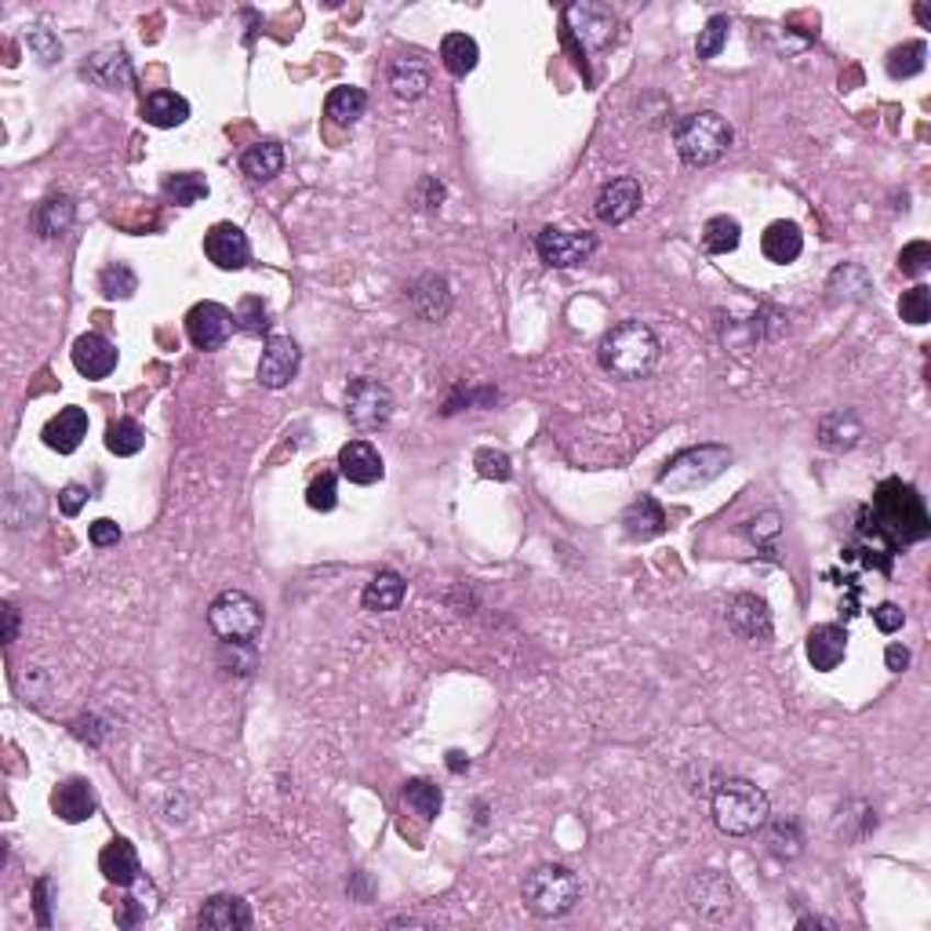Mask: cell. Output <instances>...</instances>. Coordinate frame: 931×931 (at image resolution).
<instances>
[{"label":"cell","mask_w":931,"mask_h":931,"mask_svg":"<svg viewBox=\"0 0 931 931\" xmlns=\"http://www.w3.org/2000/svg\"><path fill=\"white\" fill-rule=\"evenodd\" d=\"M659 335L648 328L644 321H622L604 335L601 346H597V360L601 368L608 371L612 379H622V382H637V379H648L651 371L659 364Z\"/></svg>","instance_id":"obj_1"},{"label":"cell","mask_w":931,"mask_h":931,"mask_svg":"<svg viewBox=\"0 0 931 931\" xmlns=\"http://www.w3.org/2000/svg\"><path fill=\"white\" fill-rule=\"evenodd\" d=\"M709 811H714V822L720 833L728 837H753L756 830H764L767 819H772V800L756 783L742 775H728L717 778L714 794H709Z\"/></svg>","instance_id":"obj_2"},{"label":"cell","mask_w":931,"mask_h":931,"mask_svg":"<svg viewBox=\"0 0 931 931\" xmlns=\"http://www.w3.org/2000/svg\"><path fill=\"white\" fill-rule=\"evenodd\" d=\"M731 143H736V127L728 124V116H720L714 110L681 116L677 127H673V146H677V157L688 168L717 165L731 149Z\"/></svg>","instance_id":"obj_3"},{"label":"cell","mask_w":931,"mask_h":931,"mask_svg":"<svg viewBox=\"0 0 931 931\" xmlns=\"http://www.w3.org/2000/svg\"><path fill=\"white\" fill-rule=\"evenodd\" d=\"M873 524H877V535H891V546L924 539L928 514L921 495L902 481H884L873 495Z\"/></svg>","instance_id":"obj_4"},{"label":"cell","mask_w":931,"mask_h":931,"mask_svg":"<svg viewBox=\"0 0 931 931\" xmlns=\"http://www.w3.org/2000/svg\"><path fill=\"white\" fill-rule=\"evenodd\" d=\"M520 895H524V906L535 913V917H568L582 902V880L572 866H561V863H546V866H535L528 877L520 884Z\"/></svg>","instance_id":"obj_5"},{"label":"cell","mask_w":931,"mask_h":931,"mask_svg":"<svg viewBox=\"0 0 931 931\" xmlns=\"http://www.w3.org/2000/svg\"><path fill=\"white\" fill-rule=\"evenodd\" d=\"M207 626L218 640H233V644H255L266 626L262 604L244 590H226L218 593L207 608Z\"/></svg>","instance_id":"obj_6"},{"label":"cell","mask_w":931,"mask_h":931,"mask_svg":"<svg viewBox=\"0 0 931 931\" xmlns=\"http://www.w3.org/2000/svg\"><path fill=\"white\" fill-rule=\"evenodd\" d=\"M731 466V451L725 445H698L681 451L677 459L666 462V470L659 473V487H670L677 495H688L706 487L709 481H717Z\"/></svg>","instance_id":"obj_7"},{"label":"cell","mask_w":931,"mask_h":931,"mask_svg":"<svg viewBox=\"0 0 931 931\" xmlns=\"http://www.w3.org/2000/svg\"><path fill=\"white\" fill-rule=\"evenodd\" d=\"M564 30L582 44V52L601 55L604 48H612L615 30H619V19L608 4H597V0H575L564 11Z\"/></svg>","instance_id":"obj_8"},{"label":"cell","mask_w":931,"mask_h":931,"mask_svg":"<svg viewBox=\"0 0 931 931\" xmlns=\"http://www.w3.org/2000/svg\"><path fill=\"white\" fill-rule=\"evenodd\" d=\"M535 251H539V259L546 266H553V270H575V266L590 262V255L597 251V233L546 226L539 237H535Z\"/></svg>","instance_id":"obj_9"},{"label":"cell","mask_w":931,"mask_h":931,"mask_svg":"<svg viewBox=\"0 0 931 931\" xmlns=\"http://www.w3.org/2000/svg\"><path fill=\"white\" fill-rule=\"evenodd\" d=\"M393 393L379 379H354L346 386V415L357 429H382L393 418Z\"/></svg>","instance_id":"obj_10"},{"label":"cell","mask_w":931,"mask_h":931,"mask_svg":"<svg viewBox=\"0 0 931 931\" xmlns=\"http://www.w3.org/2000/svg\"><path fill=\"white\" fill-rule=\"evenodd\" d=\"M688 902L692 910L709 924H725L731 913H736V891H731V880L717 870H698L688 880Z\"/></svg>","instance_id":"obj_11"},{"label":"cell","mask_w":931,"mask_h":931,"mask_svg":"<svg viewBox=\"0 0 931 931\" xmlns=\"http://www.w3.org/2000/svg\"><path fill=\"white\" fill-rule=\"evenodd\" d=\"M233 328H237V321H233V313L223 302H197V306L186 313V335H190V343L197 349H204V354L223 349L229 343Z\"/></svg>","instance_id":"obj_12"},{"label":"cell","mask_w":931,"mask_h":931,"mask_svg":"<svg viewBox=\"0 0 931 931\" xmlns=\"http://www.w3.org/2000/svg\"><path fill=\"white\" fill-rule=\"evenodd\" d=\"M640 204H644V190H640V182L633 179V175H619V179L601 186L593 212H597V218L604 226H622L640 212Z\"/></svg>","instance_id":"obj_13"},{"label":"cell","mask_w":931,"mask_h":931,"mask_svg":"<svg viewBox=\"0 0 931 931\" xmlns=\"http://www.w3.org/2000/svg\"><path fill=\"white\" fill-rule=\"evenodd\" d=\"M302 364V349L291 335H270L259 360V386L266 390H284L291 386V379L299 375Z\"/></svg>","instance_id":"obj_14"},{"label":"cell","mask_w":931,"mask_h":931,"mask_svg":"<svg viewBox=\"0 0 931 931\" xmlns=\"http://www.w3.org/2000/svg\"><path fill=\"white\" fill-rule=\"evenodd\" d=\"M204 255L218 266V270H244L251 259L248 233L233 223H215L204 233Z\"/></svg>","instance_id":"obj_15"},{"label":"cell","mask_w":931,"mask_h":931,"mask_svg":"<svg viewBox=\"0 0 931 931\" xmlns=\"http://www.w3.org/2000/svg\"><path fill=\"white\" fill-rule=\"evenodd\" d=\"M725 619L742 640H772V612L753 593H736L725 608Z\"/></svg>","instance_id":"obj_16"},{"label":"cell","mask_w":931,"mask_h":931,"mask_svg":"<svg viewBox=\"0 0 931 931\" xmlns=\"http://www.w3.org/2000/svg\"><path fill=\"white\" fill-rule=\"evenodd\" d=\"M85 77L91 80V85L106 88V91H124L135 85V69H132V58H127L124 48H116V44H110V48L96 52L85 63Z\"/></svg>","instance_id":"obj_17"},{"label":"cell","mask_w":931,"mask_h":931,"mask_svg":"<svg viewBox=\"0 0 931 931\" xmlns=\"http://www.w3.org/2000/svg\"><path fill=\"white\" fill-rule=\"evenodd\" d=\"M116 346L106 339V335L99 332H88L80 335V339L74 343V368L80 371L85 379L99 382V379H110L116 371Z\"/></svg>","instance_id":"obj_18"},{"label":"cell","mask_w":931,"mask_h":931,"mask_svg":"<svg viewBox=\"0 0 931 931\" xmlns=\"http://www.w3.org/2000/svg\"><path fill=\"white\" fill-rule=\"evenodd\" d=\"M407 299H412V310L418 321L437 324L448 317L451 310V288L440 273H423L418 281L407 288Z\"/></svg>","instance_id":"obj_19"},{"label":"cell","mask_w":931,"mask_h":931,"mask_svg":"<svg viewBox=\"0 0 931 931\" xmlns=\"http://www.w3.org/2000/svg\"><path fill=\"white\" fill-rule=\"evenodd\" d=\"M41 437L52 451H58V456H74L88 437V412L77 404L63 407L55 418H48V426H44Z\"/></svg>","instance_id":"obj_20"},{"label":"cell","mask_w":931,"mask_h":931,"mask_svg":"<svg viewBox=\"0 0 931 931\" xmlns=\"http://www.w3.org/2000/svg\"><path fill=\"white\" fill-rule=\"evenodd\" d=\"M339 473L346 476L349 484H375L382 481L386 466H382L379 448L371 440H349V445L339 448Z\"/></svg>","instance_id":"obj_21"},{"label":"cell","mask_w":931,"mask_h":931,"mask_svg":"<svg viewBox=\"0 0 931 931\" xmlns=\"http://www.w3.org/2000/svg\"><path fill=\"white\" fill-rule=\"evenodd\" d=\"M805 651H808V662L819 673H830L844 662L848 655V630L844 626H833V622H822L815 626L805 640Z\"/></svg>","instance_id":"obj_22"},{"label":"cell","mask_w":931,"mask_h":931,"mask_svg":"<svg viewBox=\"0 0 931 931\" xmlns=\"http://www.w3.org/2000/svg\"><path fill=\"white\" fill-rule=\"evenodd\" d=\"M197 924L207 931H244L251 928V906L240 895H212L197 913Z\"/></svg>","instance_id":"obj_23"},{"label":"cell","mask_w":931,"mask_h":931,"mask_svg":"<svg viewBox=\"0 0 931 931\" xmlns=\"http://www.w3.org/2000/svg\"><path fill=\"white\" fill-rule=\"evenodd\" d=\"M52 808L63 822H88L91 815H96L99 800H96V789H91L88 778H66V783L55 786Z\"/></svg>","instance_id":"obj_24"},{"label":"cell","mask_w":931,"mask_h":931,"mask_svg":"<svg viewBox=\"0 0 931 931\" xmlns=\"http://www.w3.org/2000/svg\"><path fill=\"white\" fill-rule=\"evenodd\" d=\"M99 870H102V877H106L110 884H116V888H132V884H138V873H143V866H138L135 844L124 841V837L110 841L106 848H102V855H99Z\"/></svg>","instance_id":"obj_25"},{"label":"cell","mask_w":931,"mask_h":931,"mask_svg":"<svg viewBox=\"0 0 931 931\" xmlns=\"http://www.w3.org/2000/svg\"><path fill=\"white\" fill-rule=\"evenodd\" d=\"M761 251H764L767 262H778V266L797 262L800 251H805V233H800L797 223H786V218H778V223H772V226L764 229Z\"/></svg>","instance_id":"obj_26"},{"label":"cell","mask_w":931,"mask_h":931,"mask_svg":"<svg viewBox=\"0 0 931 931\" xmlns=\"http://www.w3.org/2000/svg\"><path fill=\"white\" fill-rule=\"evenodd\" d=\"M859 437H863V423H859V415L852 412V407H837V412L819 418V445L822 448L848 451V448L859 445Z\"/></svg>","instance_id":"obj_27"},{"label":"cell","mask_w":931,"mask_h":931,"mask_svg":"<svg viewBox=\"0 0 931 931\" xmlns=\"http://www.w3.org/2000/svg\"><path fill=\"white\" fill-rule=\"evenodd\" d=\"M74 218H77V204L69 201L66 193H58L37 204V212H33V229H37L41 240H58L69 233Z\"/></svg>","instance_id":"obj_28"},{"label":"cell","mask_w":931,"mask_h":931,"mask_svg":"<svg viewBox=\"0 0 931 931\" xmlns=\"http://www.w3.org/2000/svg\"><path fill=\"white\" fill-rule=\"evenodd\" d=\"M390 88H393V96H397L401 102L423 99L426 91H429V66L423 63V58H415V55L393 58V66H390Z\"/></svg>","instance_id":"obj_29"},{"label":"cell","mask_w":931,"mask_h":931,"mask_svg":"<svg viewBox=\"0 0 931 931\" xmlns=\"http://www.w3.org/2000/svg\"><path fill=\"white\" fill-rule=\"evenodd\" d=\"M622 528H626V535H630V539L648 542V539H655L662 528H666V514H662V506H659L651 495H640L637 503L626 506Z\"/></svg>","instance_id":"obj_30"},{"label":"cell","mask_w":931,"mask_h":931,"mask_svg":"<svg viewBox=\"0 0 931 931\" xmlns=\"http://www.w3.org/2000/svg\"><path fill=\"white\" fill-rule=\"evenodd\" d=\"M404 590H407L404 579H401L397 572H390V568H382V572L371 575V582L364 586V593H360V604H364L368 612H375V615L393 612V608H401Z\"/></svg>","instance_id":"obj_31"},{"label":"cell","mask_w":931,"mask_h":931,"mask_svg":"<svg viewBox=\"0 0 931 931\" xmlns=\"http://www.w3.org/2000/svg\"><path fill=\"white\" fill-rule=\"evenodd\" d=\"M240 168H244V175H248V179H255V182H270V179H277V175H281V168H284V146L273 143V138H266V143H255V146L244 149Z\"/></svg>","instance_id":"obj_32"},{"label":"cell","mask_w":931,"mask_h":931,"mask_svg":"<svg viewBox=\"0 0 931 931\" xmlns=\"http://www.w3.org/2000/svg\"><path fill=\"white\" fill-rule=\"evenodd\" d=\"M143 116L154 127H179L190 121V102L175 96V91H149L143 102Z\"/></svg>","instance_id":"obj_33"},{"label":"cell","mask_w":931,"mask_h":931,"mask_svg":"<svg viewBox=\"0 0 931 931\" xmlns=\"http://www.w3.org/2000/svg\"><path fill=\"white\" fill-rule=\"evenodd\" d=\"M401 805L412 815H418L423 822H434L440 808H445V794H440V786L426 783V778H407L401 786Z\"/></svg>","instance_id":"obj_34"},{"label":"cell","mask_w":931,"mask_h":931,"mask_svg":"<svg viewBox=\"0 0 931 931\" xmlns=\"http://www.w3.org/2000/svg\"><path fill=\"white\" fill-rule=\"evenodd\" d=\"M440 63H445L451 77H466V74H473L476 63H481V48H476V41L470 33H448V37L440 41Z\"/></svg>","instance_id":"obj_35"},{"label":"cell","mask_w":931,"mask_h":931,"mask_svg":"<svg viewBox=\"0 0 931 931\" xmlns=\"http://www.w3.org/2000/svg\"><path fill=\"white\" fill-rule=\"evenodd\" d=\"M364 110H368V96H364V88H354V85H346V88H332L328 102H324V113H328V121H332V124H339V127L357 124L360 116H364Z\"/></svg>","instance_id":"obj_36"},{"label":"cell","mask_w":931,"mask_h":931,"mask_svg":"<svg viewBox=\"0 0 931 931\" xmlns=\"http://www.w3.org/2000/svg\"><path fill=\"white\" fill-rule=\"evenodd\" d=\"M165 197L179 207H193L207 197V179L201 171H175L165 179Z\"/></svg>","instance_id":"obj_37"},{"label":"cell","mask_w":931,"mask_h":931,"mask_svg":"<svg viewBox=\"0 0 931 931\" xmlns=\"http://www.w3.org/2000/svg\"><path fill=\"white\" fill-rule=\"evenodd\" d=\"M742 240V226L731 215H714L703 229V248L709 255H728L736 251Z\"/></svg>","instance_id":"obj_38"},{"label":"cell","mask_w":931,"mask_h":931,"mask_svg":"<svg viewBox=\"0 0 931 931\" xmlns=\"http://www.w3.org/2000/svg\"><path fill=\"white\" fill-rule=\"evenodd\" d=\"M106 448L113 451V456H138V451L146 448V429L135 423V418H116V423H110L106 429Z\"/></svg>","instance_id":"obj_39"},{"label":"cell","mask_w":931,"mask_h":931,"mask_svg":"<svg viewBox=\"0 0 931 931\" xmlns=\"http://www.w3.org/2000/svg\"><path fill=\"white\" fill-rule=\"evenodd\" d=\"M924 58H928V44L924 41H906L899 44L891 55H888V77L891 80H910L924 69Z\"/></svg>","instance_id":"obj_40"},{"label":"cell","mask_w":931,"mask_h":931,"mask_svg":"<svg viewBox=\"0 0 931 931\" xmlns=\"http://www.w3.org/2000/svg\"><path fill=\"white\" fill-rule=\"evenodd\" d=\"M233 321H237V332L255 335V339H262V335L270 332V310H266V302L259 295H244L237 313H233Z\"/></svg>","instance_id":"obj_41"},{"label":"cell","mask_w":931,"mask_h":931,"mask_svg":"<svg viewBox=\"0 0 931 931\" xmlns=\"http://www.w3.org/2000/svg\"><path fill=\"white\" fill-rule=\"evenodd\" d=\"M99 291L106 299H132L138 291V277L127 262H113L99 273Z\"/></svg>","instance_id":"obj_42"},{"label":"cell","mask_w":931,"mask_h":931,"mask_svg":"<svg viewBox=\"0 0 931 931\" xmlns=\"http://www.w3.org/2000/svg\"><path fill=\"white\" fill-rule=\"evenodd\" d=\"M767 844L778 859H797L805 852V837H800L797 822H772L767 826Z\"/></svg>","instance_id":"obj_43"},{"label":"cell","mask_w":931,"mask_h":931,"mask_svg":"<svg viewBox=\"0 0 931 931\" xmlns=\"http://www.w3.org/2000/svg\"><path fill=\"white\" fill-rule=\"evenodd\" d=\"M728 30H731L728 15H714V19H709L706 26L698 30V41H695L698 58H717V55H720V48H725V44H728Z\"/></svg>","instance_id":"obj_44"},{"label":"cell","mask_w":931,"mask_h":931,"mask_svg":"<svg viewBox=\"0 0 931 931\" xmlns=\"http://www.w3.org/2000/svg\"><path fill=\"white\" fill-rule=\"evenodd\" d=\"M899 317L906 324H917V328L928 324L931 321V288L917 284V288L906 291V295L899 299Z\"/></svg>","instance_id":"obj_45"},{"label":"cell","mask_w":931,"mask_h":931,"mask_svg":"<svg viewBox=\"0 0 931 931\" xmlns=\"http://www.w3.org/2000/svg\"><path fill=\"white\" fill-rule=\"evenodd\" d=\"M306 503H310V509H317V514H332L335 503H339V481H335V473L313 476V484H310V492H306Z\"/></svg>","instance_id":"obj_46"},{"label":"cell","mask_w":931,"mask_h":931,"mask_svg":"<svg viewBox=\"0 0 931 931\" xmlns=\"http://www.w3.org/2000/svg\"><path fill=\"white\" fill-rule=\"evenodd\" d=\"M931 266V244L928 240H910L899 251V270L902 277H924Z\"/></svg>","instance_id":"obj_47"},{"label":"cell","mask_w":931,"mask_h":931,"mask_svg":"<svg viewBox=\"0 0 931 931\" xmlns=\"http://www.w3.org/2000/svg\"><path fill=\"white\" fill-rule=\"evenodd\" d=\"M476 470H481V476H492V481H509L514 476V462H509L506 451H495V448H481L473 456Z\"/></svg>","instance_id":"obj_48"},{"label":"cell","mask_w":931,"mask_h":931,"mask_svg":"<svg viewBox=\"0 0 931 931\" xmlns=\"http://www.w3.org/2000/svg\"><path fill=\"white\" fill-rule=\"evenodd\" d=\"M26 48L37 55L44 66H52L55 58H63V44H58V41L52 37V30H44V26H37V30L26 33Z\"/></svg>","instance_id":"obj_49"},{"label":"cell","mask_w":931,"mask_h":931,"mask_svg":"<svg viewBox=\"0 0 931 931\" xmlns=\"http://www.w3.org/2000/svg\"><path fill=\"white\" fill-rule=\"evenodd\" d=\"M55 895H58V884H55L52 877H41L37 884H33V910H37V924H41V928H52Z\"/></svg>","instance_id":"obj_50"},{"label":"cell","mask_w":931,"mask_h":931,"mask_svg":"<svg viewBox=\"0 0 931 931\" xmlns=\"http://www.w3.org/2000/svg\"><path fill=\"white\" fill-rule=\"evenodd\" d=\"M88 539H91V546H96V550H110V546L121 542V524L110 520V517H102V520H96V524L88 528Z\"/></svg>","instance_id":"obj_51"},{"label":"cell","mask_w":931,"mask_h":931,"mask_svg":"<svg viewBox=\"0 0 931 931\" xmlns=\"http://www.w3.org/2000/svg\"><path fill=\"white\" fill-rule=\"evenodd\" d=\"M873 622H877V630H880V633H895V630H902L906 612L899 608V604L884 601V604H877V608H873Z\"/></svg>","instance_id":"obj_52"},{"label":"cell","mask_w":931,"mask_h":931,"mask_svg":"<svg viewBox=\"0 0 931 931\" xmlns=\"http://www.w3.org/2000/svg\"><path fill=\"white\" fill-rule=\"evenodd\" d=\"M88 503V487L85 484H66L63 492H58V509H63L66 517H77L80 509H85Z\"/></svg>","instance_id":"obj_53"},{"label":"cell","mask_w":931,"mask_h":931,"mask_svg":"<svg viewBox=\"0 0 931 931\" xmlns=\"http://www.w3.org/2000/svg\"><path fill=\"white\" fill-rule=\"evenodd\" d=\"M149 910L138 899H124V902H116V910H113V917H116V924L121 928H135L138 921H143Z\"/></svg>","instance_id":"obj_54"},{"label":"cell","mask_w":931,"mask_h":931,"mask_svg":"<svg viewBox=\"0 0 931 931\" xmlns=\"http://www.w3.org/2000/svg\"><path fill=\"white\" fill-rule=\"evenodd\" d=\"M884 666H888L891 673H902L906 666H910V648H906V644H888V651H884Z\"/></svg>","instance_id":"obj_55"},{"label":"cell","mask_w":931,"mask_h":931,"mask_svg":"<svg viewBox=\"0 0 931 931\" xmlns=\"http://www.w3.org/2000/svg\"><path fill=\"white\" fill-rule=\"evenodd\" d=\"M0 615H4V644L11 648V644H15V637H19V608H15V604H4Z\"/></svg>","instance_id":"obj_56"},{"label":"cell","mask_w":931,"mask_h":931,"mask_svg":"<svg viewBox=\"0 0 931 931\" xmlns=\"http://www.w3.org/2000/svg\"><path fill=\"white\" fill-rule=\"evenodd\" d=\"M448 767H451V772H466V767H470V761H466L462 753H448Z\"/></svg>","instance_id":"obj_57"},{"label":"cell","mask_w":931,"mask_h":931,"mask_svg":"<svg viewBox=\"0 0 931 931\" xmlns=\"http://www.w3.org/2000/svg\"><path fill=\"white\" fill-rule=\"evenodd\" d=\"M917 19H921V22H928V19H931V11H928L924 4H917Z\"/></svg>","instance_id":"obj_58"}]
</instances>
